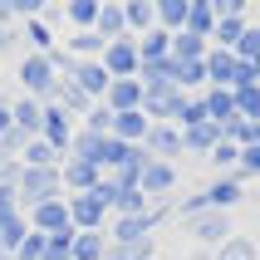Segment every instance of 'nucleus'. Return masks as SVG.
Here are the masks:
<instances>
[{"mask_svg": "<svg viewBox=\"0 0 260 260\" xmlns=\"http://www.w3.org/2000/svg\"><path fill=\"white\" fill-rule=\"evenodd\" d=\"M74 255H79V260H99V241H93V236H84V241H79V250H74Z\"/></svg>", "mask_w": 260, "mask_h": 260, "instance_id": "obj_2", "label": "nucleus"}, {"mask_svg": "<svg viewBox=\"0 0 260 260\" xmlns=\"http://www.w3.org/2000/svg\"><path fill=\"white\" fill-rule=\"evenodd\" d=\"M221 260H255V255H250V246H246V241H231V246L221 250Z\"/></svg>", "mask_w": 260, "mask_h": 260, "instance_id": "obj_1", "label": "nucleus"}, {"mask_svg": "<svg viewBox=\"0 0 260 260\" xmlns=\"http://www.w3.org/2000/svg\"><path fill=\"white\" fill-rule=\"evenodd\" d=\"M202 236L206 241H221V236H226V221H202Z\"/></svg>", "mask_w": 260, "mask_h": 260, "instance_id": "obj_3", "label": "nucleus"}]
</instances>
